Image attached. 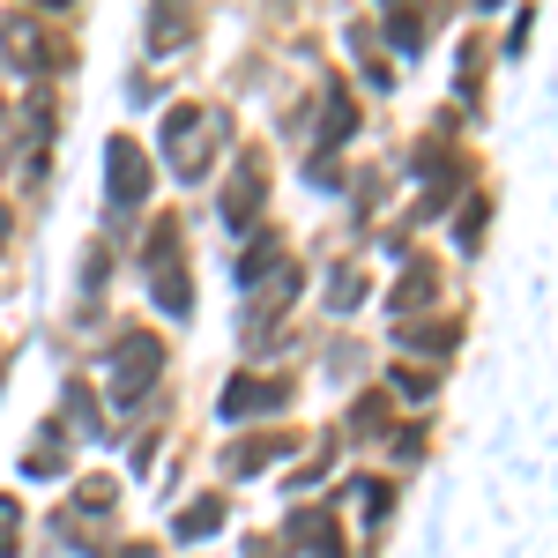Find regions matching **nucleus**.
Wrapping results in <instances>:
<instances>
[{
	"mask_svg": "<svg viewBox=\"0 0 558 558\" xmlns=\"http://www.w3.org/2000/svg\"><path fill=\"white\" fill-rule=\"evenodd\" d=\"M216 142H223V120H216L209 105H179L172 120H165V157H172L179 179H202L216 165Z\"/></svg>",
	"mask_w": 558,
	"mask_h": 558,
	"instance_id": "f257e3e1",
	"label": "nucleus"
},
{
	"mask_svg": "<svg viewBox=\"0 0 558 558\" xmlns=\"http://www.w3.org/2000/svg\"><path fill=\"white\" fill-rule=\"evenodd\" d=\"M157 365H165V343L149 328L120 336V350H112V402H142L157 387Z\"/></svg>",
	"mask_w": 558,
	"mask_h": 558,
	"instance_id": "f03ea898",
	"label": "nucleus"
},
{
	"mask_svg": "<svg viewBox=\"0 0 558 558\" xmlns=\"http://www.w3.org/2000/svg\"><path fill=\"white\" fill-rule=\"evenodd\" d=\"M105 179H112V202L134 209L142 194H149V165H142V149H134L128 134H112V149H105Z\"/></svg>",
	"mask_w": 558,
	"mask_h": 558,
	"instance_id": "7ed1b4c3",
	"label": "nucleus"
},
{
	"mask_svg": "<svg viewBox=\"0 0 558 558\" xmlns=\"http://www.w3.org/2000/svg\"><path fill=\"white\" fill-rule=\"evenodd\" d=\"M283 402H291L283 380H231L223 387V417H231V425H246V417H260V410H283Z\"/></svg>",
	"mask_w": 558,
	"mask_h": 558,
	"instance_id": "20e7f679",
	"label": "nucleus"
},
{
	"mask_svg": "<svg viewBox=\"0 0 558 558\" xmlns=\"http://www.w3.org/2000/svg\"><path fill=\"white\" fill-rule=\"evenodd\" d=\"M0 45H8V60H15L23 75H45V31H38V15H8V23H0Z\"/></svg>",
	"mask_w": 558,
	"mask_h": 558,
	"instance_id": "39448f33",
	"label": "nucleus"
},
{
	"mask_svg": "<svg viewBox=\"0 0 558 558\" xmlns=\"http://www.w3.org/2000/svg\"><path fill=\"white\" fill-rule=\"evenodd\" d=\"M291 536H299L313 558H343V551H336V514H328V507H305V514H291Z\"/></svg>",
	"mask_w": 558,
	"mask_h": 558,
	"instance_id": "423d86ee",
	"label": "nucleus"
},
{
	"mask_svg": "<svg viewBox=\"0 0 558 558\" xmlns=\"http://www.w3.org/2000/svg\"><path fill=\"white\" fill-rule=\"evenodd\" d=\"M260 216V157L239 165V194H223V223H254Z\"/></svg>",
	"mask_w": 558,
	"mask_h": 558,
	"instance_id": "0eeeda50",
	"label": "nucleus"
},
{
	"mask_svg": "<svg viewBox=\"0 0 558 558\" xmlns=\"http://www.w3.org/2000/svg\"><path fill=\"white\" fill-rule=\"evenodd\" d=\"M283 447H291V432H268V439H246V447H239V454H231V470L246 476V470H260V462H276V454H283Z\"/></svg>",
	"mask_w": 558,
	"mask_h": 558,
	"instance_id": "6e6552de",
	"label": "nucleus"
},
{
	"mask_svg": "<svg viewBox=\"0 0 558 558\" xmlns=\"http://www.w3.org/2000/svg\"><path fill=\"white\" fill-rule=\"evenodd\" d=\"M216 521H223V499H202V507H186V514H179V536H209Z\"/></svg>",
	"mask_w": 558,
	"mask_h": 558,
	"instance_id": "1a4fd4ad",
	"label": "nucleus"
},
{
	"mask_svg": "<svg viewBox=\"0 0 558 558\" xmlns=\"http://www.w3.org/2000/svg\"><path fill=\"white\" fill-rule=\"evenodd\" d=\"M387 38H395V45H410V52H417V38H425V15H387Z\"/></svg>",
	"mask_w": 558,
	"mask_h": 558,
	"instance_id": "9d476101",
	"label": "nucleus"
},
{
	"mask_svg": "<svg viewBox=\"0 0 558 558\" xmlns=\"http://www.w3.org/2000/svg\"><path fill=\"white\" fill-rule=\"evenodd\" d=\"M328 291H336V313H350V299H357L365 283H357V268H336V283H328Z\"/></svg>",
	"mask_w": 558,
	"mask_h": 558,
	"instance_id": "9b49d317",
	"label": "nucleus"
},
{
	"mask_svg": "<svg viewBox=\"0 0 558 558\" xmlns=\"http://www.w3.org/2000/svg\"><path fill=\"white\" fill-rule=\"evenodd\" d=\"M15 529H23V514H15V499H0V551H15Z\"/></svg>",
	"mask_w": 558,
	"mask_h": 558,
	"instance_id": "f8f14e48",
	"label": "nucleus"
},
{
	"mask_svg": "<svg viewBox=\"0 0 558 558\" xmlns=\"http://www.w3.org/2000/svg\"><path fill=\"white\" fill-rule=\"evenodd\" d=\"M0 157H8V105H0Z\"/></svg>",
	"mask_w": 558,
	"mask_h": 558,
	"instance_id": "ddd939ff",
	"label": "nucleus"
},
{
	"mask_svg": "<svg viewBox=\"0 0 558 558\" xmlns=\"http://www.w3.org/2000/svg\"><path fill=\"white\" fill-rule=\"evenodd\" d=\"M0 239H8V209H0Z\"/></svg>",
	"mask_w": 558,
	"mask_h": 558,
	"instance_id": "4468645a",
	"label": "nucleus"
}]
</instances>
